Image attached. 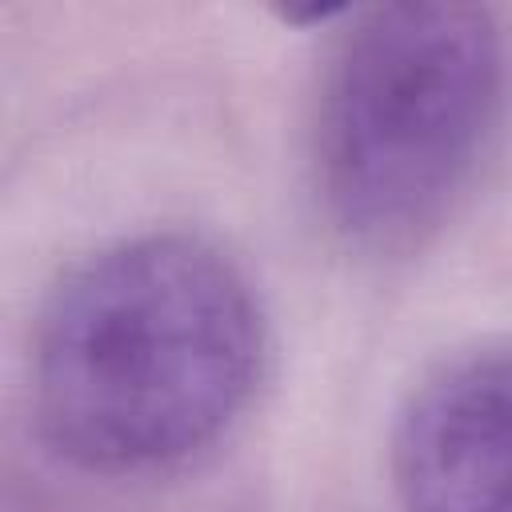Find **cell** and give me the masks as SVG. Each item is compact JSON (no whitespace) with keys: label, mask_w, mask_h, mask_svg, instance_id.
<instances>
[{"label":"cell","mask_w":512,"mask_h":512,"mask_svg":"<svg viewBox=\"0 0 512 512\" xmlns=\"http://www.w3.org/2000/svg\"><path fill=\"white\" fill-rule=\"evenodd\" d=\"M512 364L504 336L440 356L392 420L400 512H512Z\"/></svg>","instance_id":"cell-3"},{"label":"cell","mask_w":512,"mask_h":512,"mask_svg":"<svg viewBox=\"0 0 512 512\" xmlns=\"http://www.w3.org/2000/svg\"><path fill=\"white\" fill-rule=\"evenodd\" d=\"M268 352V312L240 260L200 232L148 228L92 248L40 300L28 412L76 472L160 476L232 436Z\"/></svg>","instance_id":"cell-1"},{"label":"cell","mask_w":512,"mask_h":512,"mask_svg":"<svg viewBox=\"0 0 512 512\" xmlns=\"http://www.w3.org/2000/svg\"><path fill=\"white\" fill-rule=\"evenodd\" d=\"M332 36L308 172L332 240L376 264L428 252L468 204L504 108V24L492 4H372Z\"/></svg>","instance_id":"cell-2"}]
</instances>
